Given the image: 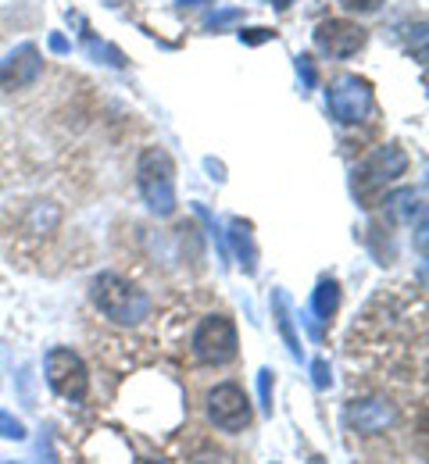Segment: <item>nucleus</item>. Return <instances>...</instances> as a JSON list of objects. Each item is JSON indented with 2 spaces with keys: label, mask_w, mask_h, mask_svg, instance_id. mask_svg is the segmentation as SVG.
<instances>
[{
  "label": "nucleus",
  "mask_w": 429,
  "mask_h": 464,
  "mask_svg": "<svg viewBox=\"0 0 429 464\" xmlns=\"http://www.w3.org/2000/svg\"><path fill=\"white\" fill-rule=\"evenodd\" d=\"M90 296H93L97 311L115 325H140L151 314V296L115 272L97 276L90 286Z\"/></svg>",
  "instance_id": "nucleus-1"
},
{
  "label": "nucleus",
  "mask_w": 429,
  "mask_h": 464,
  "mask_svg": "<svg viewBox=\"0 0 429 464\" xmlns=\"http://www.w3.org/2000/svg\"><path fill=\"white\" fill-rule=\"evenodd\" d=\"M136 186L158 218L176 211V165L161 147H147L136 161Z\"/></svg>",
  "instance_id": "nucleus-2"
},
{
  "label": "nucleus",
  "mask_w": 429,
  "mask_h": 464,
  "mask_svg": "<svg viewBox=\"0 0 429 464\" xmlns=\"http://www.w3.org/2000/svg\"><path fill=\"white\" fill-rule=\"evenodd\" d=\"M240 353V340H237V325L229 314H208L200 318L197 333H193V357L200 364L222 368Z\"/></svg>",
  "instance_id": "nucleus-3"
},
{
  "label": "nucleus",
  "mask_w": 429,
  "mask_h": 464,
  "mask_svg": "<svg viewBox=\"0 0 429 464\" xmlns=\"http://www.w3.org/2000/svg\"><path fill=\"white\" fill-rule=\"evenodd\" d=\"M44 372H47V382H51V390L58 397L72 401V404L86 401V393H90V372H86V364H83V357L75 350L51 347L47 357H44Z\"/></svg>",
  "instance_id": "nucleus-4"
},
{
  "label": "nucleus",
  "mask_w": 429,
  "mask_h": 464,
  "mask_svg": "<svg viewBox=\"0 0 429 464\" xmlns=\"http://www.w3.org/2000/svg\"><path fill=\"white\" fill-rule=\"evenodd\" d=\"M326 108H329V115L336 118V121L358 125V121H366L368 111H372V86H368L362 75L344 72V75H336V79L329 82V90H326Z\"/></svg>",
  "instance_id": "nucleus-5"
},
{
  "label": "nucleus",
  "mask_w": 429,
  "mask_h": 464,
  "mask_svg": "<svg viewBox=\"0 0 429 464\" xmlns=\"http://www.w3.org/2000/svg\"><path fill=\"white\" fill-rule=\"evenodd\" d=\"M208 418L215 429L237 436L244 432L247 425L254 421V411H250V401H247L244 386L237 382H219L211 393H208Z\"/></svg>",
  "instance_id": "nucleus-6"
},
{
  "label": "nucleus",
  "mask_w": 429,
  "mask_h": 464,
  "mask_svg": "<svg viewBox=\"0 0 429 464\" xmlns=\"http://www.w3.org/2000/svg\"><path fill=\"white\" fill-rule=\"evenodd\" d=\"M408 154H405V147H397V143H383V147H375L372 154H368L366 161H362V169H358V186L362 189H379V186H386V182H394V179H401V175L408 172Z\"/></svg>",
  "instance_id": "nucleus-7"
},
{
  "label": "nucleus",
  "mask_w": 429,
  "mask_h": 464,
  "mask_svg": "<svg viewBox=\"0 0 429 464\" xmlns=\"http://www.w3.org/2000/svg\"><path fill=\"white\" fill-rule=\"evenodd\" d=\"M315 47H318L326 58L344 61L366 47V29L355 25V22H347V18H329V22H322V25L315 29Z\"/></svg>",
  "instance_id": "nucleus-8"
},
{
  "label": "nucleus",
  "mask_w": 429,
  "mask_h": 464,
  "mask_svg": "<svg viewBox=\"0 0 429 464\" xmlns=\"http://www.w3.org/2000/svg\"><path fill=\"white\" fill-rule=\"evenodd\" d=\"M44 72V54L36 44H22L15 47L7 58L0 61V90H25L40 79Z\"/></svg>",
  "instance_id": "nucleus-9"
},
{
  "label": "nucleus",
  "mask_w": 429,
  "mask_h": 464,
  "mask_svg": "<svg viewBox=\"0 0 429 464\" xmlns=\"http://www.w3.org/2000/svg\"><path fill=\"white\" fill-rule=\"evenodd\" d=\"M394 418H397V414H394V404H386V401H379V397L351 401L347 411H344V421H347L351 432H358V436H375V432L390 429Z\"/></svg>",
  "instance_id": "nucleus-10"
},
{
  "label": "nucleus",
  "mask_w": 429,
  "mask_h": 464,
  "mask_svg": "<svg viewBox=\"0 0 429 464\" xmlns=\"http://www.w3.org/2000/svg\"><path fill=\"white\" fill-rule=\"evenodd\" d=\"M383 215L397 226H412L415 218H423V193L419 189H394L383 200Z\"/></svg>",
  "instance_id": "nucleus-11"
},
{
  "label": "nucleus",
  "mask_w": 429,
  "mask_h": 464,
  "mask_svg": "<svg viewBox=\"0 0 429 464\" xmlns=\"http://www.w3.org/2000/svg\"><path fill=\"white\" fill-rule=\"evenodd\" d=\"M229 246H233V257L240 261L244 276H254L258 272V243H254V232H250V222L247 218H233L229 222Z\"/></svg>",
  "instance_id": "nucleus-12"
},
{
  "label": "nucleus",
  "mask_w": 429,
  "mask_h": 464,
  "mask_svg": "<svg viewBox=\"0 0 429 464\" xmlns=\"http://www.w3.org/2000/svg\"><path fill=\"white\" fill-rule=\"evenodd\" d=\"M68 22H75V25L83 29L79 36H83V47L90 51V58L104 61V64H112V68H125V54H122V51H119V47H112L108 40H97V36H93V29L86 25V18H83V14L68 11Z\"/></svg>",
  "instance_id": "nucleus-13"
},
{
  "label": "nucleus",
  "mask_w": 429,
  "mask_h": 464,
  "mask_svg": "<svg viewBox=\"0 0 429 464\" xmlns=\"http://www.w3.org/2000/svg\"><path fill=\"white\" fill-rule=\"evenodd\" d=\"M336 307H340V286H336V279H322V283L311 290L307 314H311L315 322H329V318L336 314Z\"/></svg>",
  "instance_id": "nucleus-14"
},
{
  "label": "nucleus",
  "mask_w": 429,
  "mask_h": 464,
  "mask_svg": "<svg viewBox=\"0 0 429 464\" xmlns=\"http://www.w3.org/2000/svg\"><path fill=\"white\" fill-rule=\"evenodd\" d=\"M272 311H276V325H279V333H283V340H287V350H290V357H297L301 361V340H297V333H294V311H290V300H287V293L276 290L272 293Z\"/></svg>",
  "instance_id": "nucleus-15"
},
{
  "label": "nucleus",
  "mask_w": 429,
  "mask_h": 464,
  "mask_svg": "<svg viewBox=\"0 0 429 464\" xmlns=\"http://www.w3.org/2000/svg\"><path fill=\"white\" fill-rule=\"evenodd\" d=\"M258 397H261V411L272 418V368L258 372Z\"/></svg>",
  "instance_id": "nucleus-16"
},
{
  "label": "nucleus",
  "mask_w": 429,
  "mask_h": 464,
  "mask_svg": "<svg viewBox=\"0 0 429 464\" xmlns=\"http://www.w3.org/2000/svg\"><path fill=\"white\" fill-rule=\"evenodd\" d=\"M240 18H244L240 7H226V11H215V14L204 22V29H215V33H219V29H226V25H233V22H240Z\"/></svg>",
  "instance_id": "nucleus-17"
},
{
  "label": "nucleus",
  "mask_w": 429,
  "mask_h": 464,
  "mask_svg": "<svg viewBox=\"0 0 429 464\" xmlns=\"http://www.w3.org/2000/svg\"><path fill=\"white\" fill-rule=\"evenodd\" d=\"M0 440H15V443L25 440V425H22L15 414H4V411H0Z\"/></svg>",
  "instance_id": "nucleus-18"
},
{
  "label": "nucleus",
  "mask_w": 429,
  "mask_h": 464,
  "mask_svg": "<svg viewBox=\"0 0 429 464\" xmlns=\"http://www.w3.org/2000/svg\"><path fill=\"white\" fill-rule=\"evenodd\" d=\"M311 382H315V390H329L333 386V372H329V361H315L311 364Z\"/></svg>",
  "instance_id": "nucleus-19"
},
{
  "label": "nucleus",
  "mask_w": 429,
  "mask_h": 464,
  "mask_svg": "<svg viewBox=\"0 0 429 464\" xmlns=\"http://www.w3.org/2000/svg\"><path fill=\"white\" fill-rule=\"evenodd\" d=\"M186 464H233V458L222 454V450H211V447H208V450H197Z\"/></svg>",
  "instance_id": "nucleus-20"
},
{
  "label": "nucleus",
  "mask_w": 429,
  "mask_h": 464,
  "mask_svg": "<svg viewBox=\"0 0 429 464\" xmlns=\"http://www.w3.org/2000/svg\"><path fill=\"white\" fill-rule=\"evenodd\" d=\"M297 75L305 79V90H311V86H315V64H311V58H307V54H297Z\"/></svg>",
  "instance_id": "nucleus-21"
},
{
  "label": "nucleus",
  "mask_w": 429,
  "mask_h": 464,
  "mask_svg": "<svg viewBox=\"0 0 429 464\" xmlns=\"http://www.w3.org/2000/svg\"><path fill=\"white\" fill-rule=\"evenodd\" d=\"M272 36H276L272 29H247V33H240V44H265Z\"/></svg>",
  "instance_id": "nucleus-22"
},
{
  "label": "nucleus",
  "mask_w": 429,
  "mask_h": 464,
  "mask_svg": "<svg viewBox=\"0 0 429 464\" xmlns=\"http://www.w3.org/2000/svg\"><path fill=\"white\" fill-rule=\"evenodd\" d=\"M344 7H351V11H372L379 0H340Z\"/></svg>",
  "instance_id": "nucleus-23"
},
{
  "label": "nucleus",
  "mask_w": 429,
  "mask_h": 464,
  "mask_svg": "<svg viewBox=\"0 0 429 464\" xmlns=\"http://www.w3.org/2000/svg\"><path fill=\"white\" fill-rule=\"evenodd\" d=\"M51 51H58V54H68V40L54 33V36H51Z\"/></svg>",
  "instance_id": "nucleus-24"
},
{
  "label": "nucleus",
  "mask_w": 429,
  "mask_h": 464,
  "mask_svg": "<svg viewBox=\"0 0 429 464\" xmlns=\"http://www.w3.org/2000/svg\"><path fill=\"white\" fill-rule=\"evenodd\" d=\"M40 458H44V464H58L54 458H51V443H47V440L40 443Z\"/></svg>",
  "instance_id": "nucleus-25"
},
{
  "label": "nucleus",
  "mask_w": 429,
  "mask_h": 464,
  "mask_svg": "<svg viewBox=\"0 0 429 464\" xmlns=\"http://www.w3.org/2000/svg\"><path fill=\"white\" fill-rule=\"evenodd\" d=\"M180 7H200V4H215V0H176Z\"/></svg>",
  "instance_id": "nucleus-26"
},
{
  "label": "nucleus",
  "mask_w": 429,
  "mask_h": 464,
  "mask_svg": "<svg viewBox=\"0 0 429 464\" xmlns=\"http://www.w3.org/2000/svg\"><path fill=\"white\" fill-rule=\"evenodd\" d=\"M272 4H276L279 11H287V7H290V0H272Z\"/></svg>",
  "instance_id": "nucleus-27"
},
{
  "label": "nucleus",
  "mask_w": 429,
  "mask_h": 464,
  "mask_svg": "<svg viewBox=\"0 0 429 464\" xmlns=\"http://www.w3.org/2000/svg\"><path fill=\"white\" fill-rule=\"evenodd\" d=\"M136 464H165V461H154V458H143V461H136Z\"/></svg>",
  "instance_id": "nucleus-28"
},
{
  "label": "nucleus",
  "mask_w": 429,
  "mask_h": 464,
  "mask_svg": "<svg viewBox=\"0 0 429 464\" xmlns=\"http://www.w3.org/2000/svg\"><path fill=\"white\" fill-rule=\"evenodd\" d=\"M7 464H15V461H7Z\"/></svg>",
  "instance_id": "nucleus-29"
}]
</instances>
